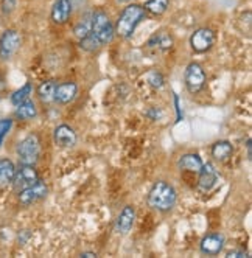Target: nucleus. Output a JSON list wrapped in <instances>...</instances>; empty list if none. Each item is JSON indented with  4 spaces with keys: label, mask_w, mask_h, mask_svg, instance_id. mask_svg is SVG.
<instances>
[{
    "label": "nucleus",
    "mask_w": 252,
    "mask_h": 258,
    "mask_svg": "<svg viewBox=\"0 0 252 258\" xmlns=\"http://www.w3.org/2000/svg\"><path fill=\"white\" fill-rule=\"evenodd\" d=\"M145 17H147V11L143 10L142 5L139 4L126 5L118 14L117 21L114 24L115 36H118L121 39H131L137 27L142 24V21L145 19Z\"/></svg>",
    "instance_id": "f257e3e1"
},
{
    "label": "nucleus",
    "mask_w": 252,
    "mask_h": 258,
    "mask_svg": "<svg viewBox=\"0 0 252 258\" xmlns=\"http://www.w3.org/2000/svg\"><path fill=\"white\" fill-rule=\"evenodd\" d=\"M176 201H177V193L174 187L165 180H157L151 187L147 198L148 206L160 213H167L173 210V207L176 206Z\"/></svg>",
    "instance_id": "f03ea898"
},
{
    "label": "nucleus",
    "mask_w": 252,
    "mask_h": 258,
    "mask_svg": "<svg viewBox=\"0 0 252 258\" xmlns=\"http://www.w3.org/2000/svg\"><path fill=\"white\" fill-rule=\"evenodd\" d=\"M92 33L97 36L103 47L111 44L115 38L114 22L111 21L109 14L101 8L92 10Z\"/></svg>",
    "instance_id": "7ed1b4c3"
},
{
    "label": "nucleus",
    "mask_w": 252,
    "mask_h": 258,
    "mask_svg": "<svg viewBox=\"0 0 252 258\" xmlns=\"http://www.w3.org/2000/svg\"><path fill=\"white\" fill-rule=\"evenodd\" d=\"M41 139L38 134H30L17 143V159L22 165H34L41 157Z\"/></svg>",
    "instance_id": "20e7f679"
},
{
    "label": "nucleus",
    "mask_w": 252,
    "mask_h": 258,
    "mask_svg": "<svg viewBox=\"0 0 252 258\" xmlns=\"http://www.w3.org/2000/svg\"><path fill=\"white\" fill-rule=\"evenodd\" d=\"M39 179H41L39 173H38V170L34 168V165H22V163H19V168H16L11 185H13V190L16 193H19V191L34 185V183L38 182Z\"/></svg>",
    "instance_id": "39448f33"
},
{
    "label": "nucleus",
    "mask_w": 252,
    "mask_h": 258,
    "mask_svg": "<svg viewBox=\"0 0 252 258\" xmlns=\"http://www.w3.org/2000/svg\"><path fill=\"white\" fill-rule=\"evenodd\" d=\"M184 81L190 94H198V92H201L206 86V81H207L206 70L203 69L201 64L190 62L184 73Z\"/></svg>",
    "instance_id": "423d86ee"
},
{
    "label": "nucleus",
    "mask_w": 252,
    "mask_h": 258,
    "mask_svg": "<svg viewBox=\"0 0 252 258\" xmlns=\"http://www.w3.org/2000/svg\"><path fill=\"white\" fill-rule=\"evenodd\" d=\"M217 41V34L209 27H201L192 33L190 36V48L195 53H207Z\"/></svg>",
    "instance_id": "0eeeda50"
},
{
    "label": "nucleus",
    "mask_w": 252,
    "mask_h": 258,
    "mask_svg": "<svg viewBox=\"0 0 252 258\" xmlns=\"http://www.w3.org/2000/svg\"><path fill=\"white\" fill-rule=\"evenodd\" d=\"M21 44H22V38L19 31L14 28L5 30L2 38H0V59L4 61L11 59L16 54V51L19 50Z\"/></svg>",
    "instance_id": "6e6552de"
},
{
    "label": "nucleus",
    "mask_w": 252,
    "mask_h": 258,
    "mask_svg": "<svg viewBox=\"0 0 252 258\" xmlns=\"http://www.w3.org/2000/svg\"><path fill=\"white\" fill-rule=\"evenodd\" d=\"M48 195V187L44 180H38L34 183V185L19 191V204H22L24 207H28L34 202H38L41 199H44L45 196Z\"/></svg>",
    "instance_id": "1a4fd4ad"
},
{
    "label": "nucleus",
    "mask_w": 252,
    "mask_h": 258,
    "mask_svg": "<svg viewBox=\"0 0 252 258\" xmlns=\"http://www.w3.org/2000/svg\"><path fill=\"white\" fill-rule=\"evenodd\" d=\"M200 177H198V190L201 193H209L218 182V171L215 168V165L212 162H207L203 165V168L200 170Z\"/></svg>",
    "instance_id": "9d476101"
},
{
    "label": "nucleus",
    "mask_w": 252,
    "mask_h": 258,
    "mask_svg": "<svg viewBox=\"0 0 252 258\" xmlns=\"http://www.w3.org/2000/svg\"><path fill=\"white\" fill-rule=\"evenodd\" d=\"M224 244H226L224 235L220 232H213V233H207L203 236L201 243H200V249L204 255L215 256L224 249Z\"/></svg>",
    "instance_id": "9b49d317"
},
{
    "label": "nucleus",
    "mask_w": 252,
    "mask_h": 258,
    "mask_svg": "<svg viewBox=\"0 0 252 258\" xmlns=\"http://www.w3.org/2000/svg\"><path fill=\"white\" fill-rule=\"evenodd\" d=\"M53 142H55L59 148L69 150V148H74L78 142V136L75 133V129L69 126V124H59L55 127L53 131Z\"/></svg>",
    "instance_id": "f8f14e48"
},
{
    "label": "nucleus",
    "mask_w": 252,
    "mask_h": 258,
    "mask_svg": "<svg viewBox=\"0 0 252 258\" xmlns=\"http://www.w3.org/2000/svg\"><path fill=\"white\" fill-rule=\"evenodd\" d=\"M173 44H174V38L168 33V31H156L151 38L147 41L145 47L154 53H165L168 50L173 48Z\"/></svg>",
    "instance_id": "ddd939ff"
},
{
    "label": "nucleus",
    "mask_w": 252,
    "mask_h": 258,
    "mask_svg": "<svg viewBox=\"0 0 252 258\" xmlns=\"http://www.w3.org/2000/svg\"><path fill=\"white\" fill-rule=\"evenodd\" d=\"M136 223V209L133 206H124L115 219V232L126 235Z\"/></svg>",
    "instance_id": "4468645a"
},
{
    "label": "nucleus",
    "mask_w": 252,
    "mask_h": 258,
    "mask_svg": "<svg viewBox=\"0 0 252 258\" xmlns=\"http://www.w3.org/2000/svg\"><path fill=\"white\" fill-rule=\"evenodd\" d=\"M72 7L69 4V0H55V4L51 7V22L55 25H66L70 17H72Z\"/></svg>",
    "instance_id": "2eb2a0df"
},
{
    "label": "nucleus",
    "mask_w": 252,
    "mask_h": 258,
    "mask_svg": "<svg viewBox=\"0 0 252 258\" xmlns=\"http://www.w3.org/2000/svg\"><path fill=\"white\" fill-rule=\"evenodd\" d=\"M78 95V86L75 81H64L56 86L55 90V101L59 104H69Z\"/></svg>",
    "instance_id": "dca6fc26"
},
{
    "label": "nucleus",
    "mask_w": 252,
    "mask_h": 258,
    "mask_svg": "<svg viewBox=\"0 0 252 258\" xmlns=\"http://www.w3.org/2000/svg\"><path fill=\"white\" fill-rule=\"evenodd\" d=\"M203 165H204L203 159L200 157V154H196V153H185L177 160V168L190 171V173H200Z\"/></svg>",
    "instance_id": "f3484780"
},
{
    "label": "nucleus",
    "mask_w": 252,
    "mask_h": 258,
    "mask_svg": "<svg viewBox=\"0 0 252 258\" xmlns=\"http://www.w3.org/2000/svg\"><path fill=\"white\" fill-rule=\"evenodd\" d=\"M92 31V10H86L80 14L74 25V36L80 41Z\"/></svg>",
    "instance_id": "a211bd4d"
},
{
    "label": "nucleus",
    "mask_w": 252,
    "mask_h": 258,
    "mask_svg": "<svg viewBox=\"0 0 252 258\" xmlns=\"http://www.w3.org/2000/svg\"><path fill=\"white\" fill-rule=\"evenodd\" d=\"M58 83L55 80H45L42 81L38 89H36V95H38L39 101L44 104H50L55 101V90Z\"/></svg>",
    "instance_id": "6ab92c4d"
},
{
    "label": "nucleus",
    "mask_w": 252,
    "mask_h": 258,
    "mask_svg": "<svg viewBox=\"0 0 252 258\" xmlns=\"http://www.w3.org/2000/svg\"><path fill=\"white\" fill-rule=\"evenodd\" d=\"M14 173H16V165L13 163V160L7 157L0 159V190L11 185Z\"/></svg>",
    "instance_id": "aec40b11"
},
{
    "label": "nucleus",
    "mask_w": 252,
    "mask_h": 258,
    "mask_svg": "<svg viewBox=\"0 0 252 258\" xmlns=\"http://www.w3.org/2000/svg\"><path fill=\"white\" fill-rule=\"evenodd\" d=\"M233 154V146L227 140H218L212 145V157L215 160L226 162L232 157Z\"/></svg>",
    "instance_id": "412c9836"
},
{
    "label": "nucleus",
    "mask_w": 252,
    "mask_h": 258,
    "mask_svg": "<svg viewBox=\"0 0 252 258\" xmlns=\"http://www.w3.org/2000/svg\"><path fill=\"white\" fill-rule=\"evenodd\" d=\"M16 118L19 120H31L38 115V107H36L34 101L27 98L25 101H22L21 104L16 106V112H14Z\"/></svg>",
    "instance_id": "4be33fe9"
},
{
    "label": "nucleus",
    "mask_w": 252,
    "mask_h": 258,
    "mask_svg": "<svg viewBox=\"0 0 252 258\" xmlns=\"http://www.w3.org/2000/svg\"><path fill=\"white\" fill-rule=\"evenodd\" d=\"M142 7L147 13H150L153 16H162L167 13V10L170 7V0H147Z\"/></svg>",
    "instance_id": "5701e85b"
},
{
    "label": "nucleus",
    "mask_w": 252,
    "mask_h": 258,
    "mask_svg": "<svg viewBox=\"0 0 252 258\" xmlns=\"http://www.w3.org/2000/svg\"><path fill=\"white\" fill-rule=\"evenodd\" d=\"M78 45H80V48L83 50V51H87V53H95V51H98L103 45H101V42L98 41V38L97 36L91 31L87 36H84L83 39H80L78 41Z\"/></svg>",
    "instance_id": "b1692460"
},
{
    "label": "nucleus",
    "mask_w": 252,
    "mask_h": 258,
    "mask_svg": "<svg viewBox=\"0 0 252 258\" xmlns=\"http://www.w3.org/2000/svg\"><path fill=\"white\" fill-rule=\"evenodd\" d=\"M31 90H33V86H31V83H25L21 89H17L14 94L11 95V103L14 104V106H17V104H21L22 101H25L27 98H30V95H31Z\"/></svg>",
    "instance_id": "393cba45"
},
{
    "label": "nucleus",
    "mask_w": 252,
    "mask_h": 258,
    "mask_svg": "<svg viewBox=\"0 0 252 258\" xmlns=\"http://www.w3.org/2000/svg\"><path fill=\"white\" fill-rule=\"evenodd\" d=\"M17 7V0H0V13L2 16H10Z\"/></svg>",
    "instance_id": "a878e982"
},
{
    "label": "nucleus",
    "mask_w": 252,
    "mask_h": 258,
    "mask_svg": "<svg viewBox=\"0 0 252 258\" xmlns=\"http://www.w3.org/2000/svg\"><path fill=\"white\" fill-rule=\"evenodd\" d=\"M69 4L72 7V13L81 14L83 11L89 10V0H69Z\"/></svg>",
    "instance_id": "bb28decb"
},
{
    "label": "nucleus",
    "mask_w": 252,
    "mask_h": 258,
    "mask_svg": "<svg viewBox=\"0 0 252 258\" xmlns=\"http://www.w3.org/2000/svg\"><path fill=\"white\" fill-rule=\"evenodd\" d=\"M148 83L153 86V87H156V89H160L162 86H164V77H162V73H159V72H151L150 75H148Z\"/></svg>",
    "instance_id": "cd10ccee"
},
{
    "label": "nucleus",
    "mask_w": 252,
    "mask_h": 258,
    "mask_svg": "<svg viewBox=\"0 0 252 258\" xmlns=\"http://www.w3.org/2000/svg\"><path fill=\"white\" fill-rule=\"evenodd\" d=\"M13 120L11 118H2L0 120V139H5V136L11 131Z\"/></svg>",
    "instance_id": "c85d7f7f"
},
{
    "label": "nucleus",
    "mask_w": 252,
    "mask_h": 258,
    "mask_svg": "<svg viewBox=\"0 0 252 258\" xmlns=\"http://www.w3.org/2000/svg\"><path fill=\"white\" fill-rule=\"evenodd\" d=\"M227 256H229V258H232V256H235V258H243V256H247V253L243 252V250H232V252L227 253Z\"/></svg>",
    "instance_id": "c756f323"
},
{
    "label": "nucleus",
    "mask_w": 252,
    "mask_h": 258,
    "mask_svg": "<svg viewBox=\"0 0 252 258\" xmlns=\"http://www.w3.org/2000/svg\"><path fill=\"white\" fill-rule=\"evenodd\" d=\"M246 148H247V159H252V146H250V139H247L246 142Z\"/></svg>",
    "instance_id": "7c9ffc66"
},
{
    "label": "nucleus",
    "mask_w": 252,
    "mask_h": 258,
    "mask_svg": "<svg viewBox=\"0 0 252 258\" xmlns=\"http://www.w3.org/2000/svg\"><path fill=\"white\" fill-rule=\"evenodd\" d=\"M174 104H176V110H177V121L181 120V110H179V98L177 95H174Z\"/></svg>",
    "instance_id": "2f4dec72"
},
{
    "label": "nucleus",
    "mask_w": 252,
    "mask_h": 258,
    "mask_svg": "<svg viewBox=\"0 0 252 258\" xmlns=\"http://www.w3.org/2000/svg\"><path fill=\"white\" fill-rule=\"evenodd\" d=\"M81 256H86V258H92V256H97L95 252H83Z\"/></svg>",
    "instance_id": "473e14b6"
},
{
    "label": "nucleus",
    "mask_w": 252,
    "mask_h": 258,
    "mask_svg": "<svg viewBox=\"0 0 252 258\" xmlns=\"http://www.w3.org/2000/svg\"><path fill=\"white\" fill-rule=\"evenodd\" d=\"M117 2H118V4H128L130 0H117Z\"/></svg>",
    "instance_id": "72a5a7b5"
},
{
    "label": "nucleus",
    "mask_w": 252,
    "mask_h": 258,
    "mask_svg": "<svg viewBox=\"0 0 252 258\" xmlns=\"http://www.w3.org/2000/svg\"><path fill=\"white\" fill-rule=\"evenodd\" d=\"M2 143H4V139H0V146H2Z\"/></svg>",
    "instance_id": "f704fd0d"
}]
</instances>
